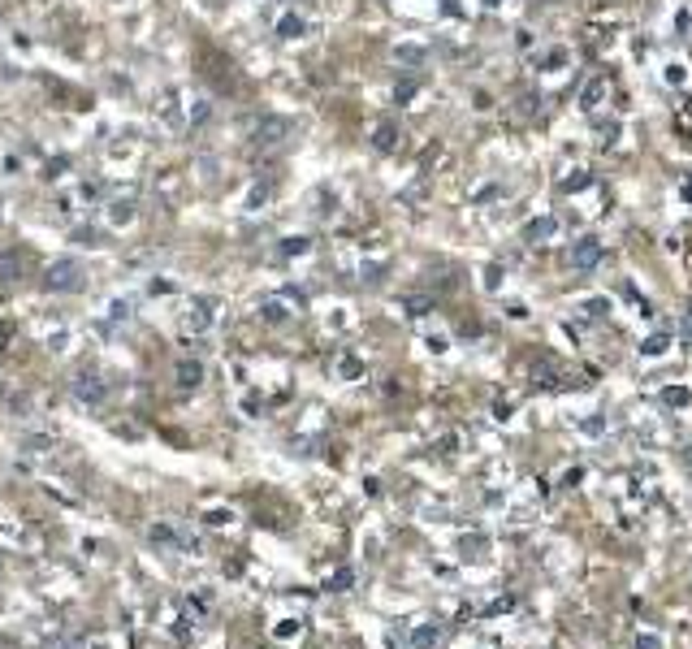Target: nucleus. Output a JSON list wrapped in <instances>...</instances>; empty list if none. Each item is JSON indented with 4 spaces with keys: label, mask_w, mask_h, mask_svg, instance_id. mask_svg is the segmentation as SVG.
I'll use <instances>...</instances> for the list:
<instances>
[{
    "label": "nucleus",
    "mask_w": 692,
    "mask_h": 649,
    "mask_svg": "<svg viewBox=\"0 0 692 649\" xmlns=\"http://www.w3.org/2000/svg\"><path fill=\"white\" fill-rule=\"evenodd\" d=\"M39 282H43L48 295H74V290L87 286V273H83V264H78L74 255H57V260H48V264H43Z\"/></svg>",
    "instance_id": "nucleus-1"
},
{
    "label": "nucleus",
    "mask_w": 692,
    "mask_h": 649,
    "mask_svg": "<svg viewBox=\"0 0 692 649\" xmlns=\"http://www.w3.org/2000/svg\"><path fill=\"white\" fill-rule=\"evenodd\" d=\"M554 234H558V221H554V217L528 225V238H533V242H545V238H554Z\"/></svg>",
    "instance_id": "nucleus-19"
},
{
    "label": "nucleus",
    "mask_w": 692,
    "mask_h": 649,
    "mask_svg": "<svg viewBox=\"0 0 692 649\" xmlns=\"http://www.w3.org/2000/svg\"><path fill=\"white\" fill-rule=\"evenodd\" d=\"M208 117H212V104H208V100H190L186 126H190V130H204V126H208Z\"/></svg>",
    "instance_id": "nucleus-17"
},
{
    "label": "nucleus",
    "mask_w": 692,
    "mask_h": 649,
    "mask_svg": "<svg viewBox=\"0 0 692 649\" xmlns=\"http://www.w3.org/2000/svg\"><path fill=\"white\" fill-rule=\"evenodd\" d=\"M217 316H221V303L212 299V295H199V299H190V307H186V316H182V324L190 333H208L217 324Z\"/></svg>",
    "instance_id": "nucleus-3"
},
{
    "label": "nucleus",
    "mask_w": 692,
    "mask_h": 649,
    "mask_svg": "<svg viewBox=\"0 0 692 649\" xmlns=\"http://www.w3.org/2000/svg\"><path fill=\"white\" fill-rule=\"evenodd\" d=\"M135 217H139L135 200H108V204H104V221L112 225V230H121V225H130Z\"/></svg>",
    "instance_id": "nucleus-10"
},
{
    "label": "nucleus",
    "mask_w": 692,
    "mask_h": 649,
    "mask_svg": "<svg viewBox=\"0 0 692 649\" xmlns=\"http://www.w3.org/2000/svg\"><path fill=\"white\" fill-rule=\"evenodd\" d=\"M402 307H407V316H424L433 307V299H402Z\"/></svg>",
    "instance_id": "nucleus-25"
},
{
    "label": "nucleus",
    "mask_w": 692,
    "mask_h": 649,
    "mask_svg": "<svg viewBox=\"0 0 692 649\" xmlns=\"http://www.w3.org/2000/svg\"><path fill=\"white\" fill-rule=\"evenodd\" d=\"M610 91H615V78H610V74H593L589 83H584V91H580V108L584 113H597L602 104H610Z\"/></svg>",
    "instance_id": "nucleus-4"
},
{
    "label": "nucleus",
    "mask_w": 692,
    "mask_h": 649,
    "mask_svg": "<svg viewBox=\"0 0 692 649\" xmlns=\"http://www.w3.org/2000/svg\"><path fill=\"white\" fill-rule=\"evenodd\" d=\"M303 35H308V18L295 13V9H286L277 18V39H303Z\"/></svg>",
    "instance_id": "nucleus-12"
},
{
    "label": "nucleus",
    "mask_w": 692,
    "mask_h": 649,
    "mask_svg": "<svg viewBox=\"0 0 692 649\" xmlns=\"http://www.w3.org/2000/svg\"><path fill=\"white\" fill-rule=\"evenodd\" d=\"M9 342H13V324H9V320H0V351H5Z\"/></svg>",
    "instance_id": "nucleus-31"
},
{
    "label": "nucleus",
    "mask_w": 692,
    "mask_h": 649,
    "mask_svg": "<svg viewBox=\"0 0 692 649\" xmlns=\"http://www.w3.org/2000/svg\"><path fill=\"white\" fill-rule=\"evenodd\" d=\"M173 381H178V389H199L204 385V364L195 360V355H186V360H178V368H173Z\"/></svg>",
    "instance_id": "nucleus-8"
},
{
    "label": "nucleus",
    "mask_w": 692,
    "mask_h": 649,
    "mask_svg": "<svg viewBox=\"0 0 692 649\" xmlns=\"http://www.w3.org/2000/svg\"><path fill=\"white\" fill-rule=\"evenodd\" d=\"M606 260V247H602V238H575V247H571V264L580 269V273H593Z\"/></svg>",
    "instance_id": "nucleus-5"
},
{
    "label": "nucleus",
    "mask_w": 692,
    "mask_h": 649,
    "mask_svg": "<svg viewBox=\"0 0 692 649\" xmlns=\"http://www.w3.org/2000/svg\"><path fill=\"white\" fill-rule=\"evenodd\" d=\"M78 238H83L87 247H100V234H95L91 225H83V230H74V242H78Z\"/></svg>",
    "instance_id": "nucleus-28"
},
{
    "label": "nucleus",
    "mask_w": 692,
    "mask_h": 649,
    "mask_svg": "<svg viewBox=\"0 0 692 649\" xmlns=\"http://www.w3.org/2000/svg\"><path fill=\"white\" fill-rule=\"evenodd\" d=\"M684 195H688V200H692V182H688V186H684Z\"/></svg>",
    "instance_id": "nucleus-35"
},
{
    "label": "nucleus",
    "mask_w": 692,
    "mask_h": 649,
    "mask_svg": "<svg viewBox=\"0 0 692 649\" xmlns=\"http://www.w3.org/2000/svg\"><path fill=\"white\" fill-rule=\"evenodd\" d=\"M70 394H74V403H83V407L100 411L104 403H108V381L100 377V372H78L74 385H70Z\"/></svg>",
    "instance_id": "nucleus-2"
},
{
    "label": "nucleus",
    "mask_w": 692,
    "mask_h": 649,
    "mask_svg": "<svg viewBox=\"0 0 692 649\" xmlns=\"http://www.w3.org/2000/svg\"><path fill=\"white\" fill-rule=\"evenodd\" d=\"M350 580H355V572H350V567H342V572H333V576H329V589H346Z\"/></svg>",
    "instance_id": "nucleus-26"
},
{
    "label": "nucleus",
    "mask_w": 692,
    "mask_h": 649,
    "mask_svg": "<svg viewBox=\"0 0 692 649\" xmlns=\"http://www.w3.org/2000/svg\"><path fill=\"white\" fill-rule=\"evenodd\" d=\"M680 338H692V307H688L684 320H680Z\"/></svg>",
    "instance_id": "nucleus-33"
},
{
    "label": "nucleus",
    "mask_w": 692,
    "mask_h": 649,
    "mask_svg": "<svg viewBox=\"0 0 692 649\" xmlns=\"http://www.w3.org/2000/svg\"><path fill=\"white\" fill-rule=\"evenodd\" d=\"M442 645V628L437 623H420L411 632V649H437Z\"/></svg>",
    "instance_id": "nucleus-15"
},
{
    "label": "nucleus",
    "mask_w": 692,
    "mask_h": 649,
    "mask_svg": "<svg viewBox=\"0 0 692 649\" xmlns=\"http://www.w3.org/2000/svg\"><path fill=\"white\" fill-rule=\"evenodd\" d=\"M666 83H684V65H666Z\"/></svg>",
    "instance_id": "nucleus-32"
},
{
    "label": "nucleus",
    "mask_w": 692,
    "mask_h": 649,
    "mask_svg": "<svg viewBox=\"0 0 692 649\" xmlns=\"http://www.w3.org/2000/svg\"><path fill=\"white\" fill-rule=\"evenodd\" d=\"M26 273V260L18 251H0V282H18Z\"/></svg>",
    "instance_id": "nucleus-14"
},
{
    "label": "nucleus",
    "mask_w": 692,
    "mask_h": 649,
    "mask_svg": "<svg viewBox=\"0 0 692 649\" xmlns=\"http://www.w3.org/2000/svg\"><path fill=\"white\" fill-rule=\"evenodd\" d=\"M66 169H70V156H52V160L43 165V177H48V182H57V177L66 173Z\"/></svg>",
    "instance_id": "nucleus-23"
},
{
    "label": "nucleus",
    "mask_w": 692,
    "mask_h": 649,
    "mask_svg": "<svg viewBox=\"0 0 692 649\" xmlns=\"http://www.w3.org/2000/svg\"><path fill=\"white\" fill-rule=\"evenodd\" d=\"M260 320H264V324H286V320H295V299H286V295H264V299H260Z\"/></svg>",
    "instance_id": "nucleus-7"
},
{
    "label": "nucleus",
    "mask_w": 692,
    "mask_h": 649,
    "mask_svg": "<svg viewBox=\"0 0 692 649\" xmlns=\"http://www.w3.org/2000/svg\"><path fill=\"white\" fill-rule=\"evenodd\" d=\"M337 372H342V377H346V381H355V377H359V372H364V364L355 360V355H342V360H337Z\"/></svg>",
    "instance_id": "nucleus-24"
},
{
    "label": "nucleus",
    "mask_w": 692,
    "mask_h": 649,
    "mask_svg": "<svg viewBox=\"0 0 692 649\" xmlns=\"http://www.w3.org/2000/svg\"><path fill=\"white\" fill-rule=\"evenodd\" d=\"M398 139H402L398 122H377V126H373V148H377V152H394Z\"/></svg>",
    "instance_id": "nucleus-13"
},
{
    "label": "nucleus",
    "mask_w": 692,
    "mask_h": 649,
    "mask_svg": "<svg viewBox=\"0 0 692 649\" xmlns=\"http://www.w3.org/2000/svg\"><path fill=\"white\" fill-rule=\"evenodd\" d=\"M684 260H688V269H692V234H688V242H684Z\"/></svg>",
    "instance_id": "nucleus-34"
},
{
    "label": "nucleus",
    "mask_w": 692,
    "mask_h": 649,
    "mask_svg": "<svg viewBox=\"0 0 692 649\" xmlns=\"http://www.w3.org/2000/svg\"><path fill=\"white\" fill-rule=\"evenodd\" d=\"M688 389L684 385H671V389H662V403H666V407H688Z\"/></svg>",
    "instance_id": "nucleus-22"
},
{
    "label": "nucleus",
    "mask_w": 692,
    "mask_h": 649,
    "mask_svg": "<svg viewBox=\"0 0 692 649\" xmlns=\"http://www.w3.org/2000/svg\"><path fill=\"white\" fill-rule=\"evenodd\" d=\"M636 649H662V637H653V632H640V637H636Z\"/></svg>",
    "instance_id": "nucleus-29"
},
{
    "label": "nucleus",
    "mask_w": 692,
    "mask_h": 649,
    "mask_svg": "<svg viewBox=\"0 0 692 649\" xmlns=\"http://www.w3.org/2000/svg\"><path fill=\"white\" fill-rule=\"evenodd\" d=\"M5 173L18 177V173H22V156H5Z\"/></svg>",
    "instance_id": "nucleus-30"
},
{
    "label": "nucleus",
    "mask_w": 692,
    "mask_h": 649,
    "mask_svg": "<svg viewBox=\"0 0 692 649\" xmlns=\"http://www.w3.org/2000/svg\"><path fill=\"white\" fill-rule=\"evenodd\" d=\"M675 130L692 139V100H680V108H675Z\"/></svg>",
    "instance_id": "nucleus-21"
},
{
    "label": "nucleus",
    "mask_w": 692,
    "mask_h": 649,
    "mask_svg": "<svg viewBox=\"0 0 692 649\" xmlns=\"http://www.w3.org/2000/svg\"><path fill=\"white\" fill-rule=\"evenodd\" d=\"M148 541H152V545H160V550H173V554H178L182 545H190V550H195V541H190V537H186L182 528L165 524V519H160V524H152V528H148Z\"/></svg>",
    "instance_id": "nucleus-6"
},
{
    "label": "nucleus",
    "mask_w": 692,
    "mask_h": 649,
    "mask_svg": "<svg viewBox=\"0 0 692 649\" xmlns=\"http://www.w3.org/2000/svg\"><path fill=\"white\" fill-rule=\"evenodd\" d=\"M666 351H671V338L666 333H653V338L640 342V355H645V360H658V355H666Z\"/></svg>",
    "instance_id": "nucleus-18"
},
{
    "label": "nucleus",
    "mask_w": 692,
    "mask_h": 649,
    "mask_svg": "<svg viewBox=\"0 0 692 649\" xmlns=\"http://www.w3.org/2000/svg\"><path fill=\"white\" fill-rule=\"evenodd\" d=\"M273 195H277V182H273V177H260V182H251V191H247V213H264Z\"/></svg>",
    "instance_id": "nucleus-11"
},
{
    "label": "nucleus",
    "mask_w": 692,
    "mask_h": 649,
    "mask_svg": "<svg viewBox=\"0 0 692 649\" xmlns=\"http://www.w3.org/2000/svg\"><path fill=\"white\" fill-rule=\"evenodd\" d=\"M108 316H112V320H126V316H130V299H117V303H108Z\"/></svg>",
    "instance_id": "nucleus-27"
},
{
    "label": "nucleus",
    "mask_w": 692,
    "mask_h": 649,
    "mask_svg": "<svg viewBox=\"0 0 692 649\" xmlns=\"http://www.w3.org/2000/svg\"><path fill=\"white\" fill-rule=\"evenodd\" d=\"M173 104H178V91H165V95H160V117H165L173 130H182V113L173 108Z\"/></svg>",
    "instance_id": "nucleus-16"
},
{
    "label": "nucleus",
    "mask_w": 692,
    "mask_h": 649,
    "mask_svg": "<svg viewBox=\"0 0 692 649\" xmlns=\"http://www.w3.org/2000/svg\"><path fill=\"white\" fill-rule=\"evenodd\" d=\"M286 130H290V126H286L281 117H260V122H255V130H251V143H260V148H268V143H281Z\"/></svg>",
    "instance_id": "nucleus-9"
},
{
    "label": "nucleus",
    "mask_w": 692,
    "mask_h": 649,
    "mask_svg": "<svg viewBox=\"0 0 692 649\" xmlns=\"http://www.w3.org/2000/svg\"><path fill=\"white\" fill-rule=\"evenodd\" d=\"M308 247H312V242L303 238V234H295V238H281V247H277V255H281V260H295V255H303V251H308Z\"/></svg>",
    "instance_id": "nucleus-20"
}]
</instances>
